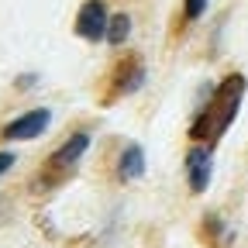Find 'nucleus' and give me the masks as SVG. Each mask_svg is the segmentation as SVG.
I'll use <instances>...</instances> for the list:
<instances>
[{
  "mask_svg": "<svg viewBox=\"0 0 248 248\" xmlns=\"http://www.w3.org/2000/svg\"><path fill=\"white\" fill-rule=\"evenodd\" d=\"M90 131L83 128V131H73V135H66V141H62L52 155H48V159H45V169H42V176L48 179V186L52 183H62V179H66L79 162H83V155L90 152Z\"/></svg>",
  "mask_w": 248,
  "mask_h": 248,
  "instance_id": "f03ea898",
  "label": "nucleus"
},
{
  "mask_svg": "<svg viewBox=\"0 0 248 248\" xmlns=\"http://www.w3.org/2000/svg\"><path fill=\"white\" fill-rule=\"evenodd\" d=\"M107 24H110V7H107V0H83V7L76 11V21H73V31L90 42V45H97L107 38Z\"/></svg>",
  "mask_w": 248,
  "mask_h": 248,
  "instance_id": "423d86ee",
  "label": "nucleus"
},
{
  "mask_svg": "<svg viewBox=\"0 0 248 248\" xmlns=\"http://www.w3.org/2000/svg\"><path fill=\"white\" fill-rule=\"evenodd\" d=\"M145 79H148L145 62H141L138 55H121L117 66H114L110 76H107V97H104V104H114V100H121V97L138 93V90L145 86Z\"/></svg>",
  "mask_w": 248,
  "mask_h": 248,
  "instance_id": "7ed1b4c3",
  "label": "nucleus"
},
{
  "mask_svg": "<svg viewBox=\"0 0 248 248\" xmlns=\"http://www.w3.org/2000/svg\"><path fill=\"white\" fill-rule=\"evenodd\" d=\"M52 124V107H31L21 110L17 117H11L4 128H0V141L4 145H17V141H35L48 131Z\"/></svg>",
  "mask_w": 248,
  "mask_h": 248,
  "instance_id": "20e7f679",
  "label": "nucleus"
},
{
  "mask_svg": "<svg viewBox=\"0 0 248 248\" xmlns=\"http://www.w3.org/2000/svg\"><path fill=\"white\" fill-rule=\"evenodd\" d=\"M131 14H124V11H117V14H110V24H107V45H114V48H121L124 42L131 38Z\"/></svg>",
  "mask_w": 248,
  "mask_h": 248,
  "instance_id": "6e6552de",
  "label": "nucleus"
},
{
  "mask_svg": "<svg viewBox=\"0 0 248 248\" xmlns=\"http://www.w3.org/2000/svg\"><path fill=\"white\" fill-rule=\"evenodd\" d=\"M183 176H186V186H190V193H207V186L214 179V145H200L193 141L190 152H186L183 159Z\"/></svg>",
  "mask_w": 248,
  "mask_h": 248,
  "instance_id": "39448f33",
  "label": "nucleus"
},
{
  "mask_svg": "<svg viewBox=\"0 0 248 248\" xmlns=\"http://www.w3.org/2000/svg\"><path fill=\"white\" fill-rule=\"evenodd\" d=\"M14 166H17V155L11 148H0V176H7Z\"/></svg>",
  "mask_w": 248,
  "mask_h": 248,
  "instance_id": "9d476101",
  "label": "nucleus"
},
{
  "mask_svg": "<svg viewBox=\"0 0 248 248\" xmlns=\"http://www.w3.org/2000/svg\"><path fill=\"white\" fill-rule=\"evenodd\" d=\"M245 93H248V76L245 73H228L221 83L210 90V97L200 104V110L193 114L190 121V141H200V145H217L228 128L234 124L241 104H245Z\"/></svg>",
  "mask_w": 248,
  "mask_h": 248,
  "instance_id": "f257e3e1",
  "label": "nucleus"
},
{
  "mask_svg": "<svg viewBox=\"0 0 248 248\" xmlns=\"http://www.w3.org/2000/svg\"><path fill=\"white\" fill-rule=\"evenodd\" d=\"M145 166H148V159H145V148L138 145V141H131V145H124L121 148V155H117V179L121 183H138L141 176H145Z\"/></svg>",
  "mask_w": 248,
  "mask_h": 248,
  "instance_id": "0eeeda50",
  "label": "nucleus"
},
{
  "mask_svg": "<svg viewBox=\"0 0 248 248\" xmlns=\"http://www.w3.org/2000/svg\"><path fill=\"white\" fill-rule=\"evenodd\" d=\"M207 4L210 0H183V21H200L203 17V11H207Z\"/></svg>",
  "mask_w": 248,
  "mask_h": 248,
  "instance_id": "1a4fd4ad",
  "label": "nucleus"
},
{
  "mask_svg": "<svg viewBox=\"0 0 248 248\" xmlns=\"http://www.w3.org/2000/svg\"><path fill=\"white\" fill-rule=\"evenodd\" d=\"M17 86L28 90V86H35V76H17Z\"/></svg>",
  "mask_w": 248,
  "mask_h": 248,
  "instance_id": "9b49d317",
  "label": "nucleus"
}]
</instances>
